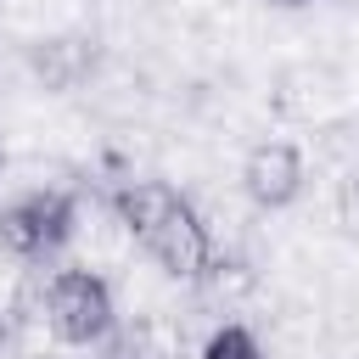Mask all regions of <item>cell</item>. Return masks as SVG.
I'll use <instances>...</instances> for the list:
<instances>
[{"label": "cell", "mask_w": 359, "mask_h": 359, "mask_svg": "<svg viewBox=\"0 0 359 359\" xmlns=\"http://www.w3.org/2000/svg\"><path fill=\"white\" fill-rule=\"evenodd\" d=\"M28 67H34V79H39L45 90L67 95V90H79V84L101 67V45H95L90 34H50V39L28 45Z\"/></svg>", "instance_id": "5b68a950"}, {"label": "cell", "mask_w": 359, "mask_h": 359, "mask_svg": "<svg viewBox=\"0 0 359 359\" xmlns=\"http://www.w3.org/2000/svg\"><path fill=\"white\" fill-rule=\"evenodd\" d=\"M157 264H163V275H174V280H196L202 269H208V258H213V236H208V224H202V213L180 196V208L140 241Z\"/></svg>", "instance_id": "277c9868"}, {"label": "cell", "mask_w": 359, "mask_h": 359, "mask_svg": "<svg viewBox=\"0 0 359 359\" xmlns=\"http://www.w3.org/2000/svg\"><path fill=\"white\" fill-rule=\"evenodd\" d=\"M45 320L62 342L73 348H95L112 325H118V303H112V286L95 275V269H56L50 286H45Z\"/></svg>", "instance_id": "7a4b0ae2"}, {"label": "cell", "mask_w": 359, "mask_h": 359, "mask_svg": "<svg viewBox=\"0 0 359 359\" xmlns=\"http://www.w3.org/2000/svg\"><path fill=\"white\" fill-rule=\"evenodd\" d=\"M101 359H174V337L163 320H129V325H112L101 342Z\"/></svg>", "instance_id": "52a82bcc"}, {"label": "cell", "mask_w": 359, "mask_h": 359, "mask_svg": "<svg viewBox=\"0 0 359 359\" xmlns=\"http://www.w3.org/2000/svg\"><path fill=\"white\" fill-rule=\"evenodd\" d=\"M303 151L292 146V140H258L252 151H247V163H241V191H247V202L252 208H264V213H280V208H292L297 202V191H303Z\"/></svg>", "instance_id": "3957f363"}, {"label": "cell", "mask_w": 359, "mask_h": 359, "mask_svg": "<svg viewBox=\"0 0 359 359\" xmlns=\"http://www.w3.org/2000/svg\"><path fill=\"white\" fill-rule=\"evenodd\" d=\"M202 359H264V348H258V337H252L241 320H224V325L208 331Z\"/></svg>", "instance_id": "ba28073f"}, {"label": "cell", "mask_w": 359, "mask_h": 359, "mask_svg": "<svg viewBox=\"0 0 359 359\" xmlns=\"http://www.w3.org/2000/svg\"><path fill=\"white\" fill-rule=\"evenodd\" d=\"M79 230V196L62 191V185H45V191H28L17 202L0 208V247L22 264H39L50 252H62Z\"/></svg>", "instance_id": "6da1fadb"}, {"label": "cell", "mask_w": 359, "mask_h": 359, "mask_svg": "<svg viewBox=\"0 0 359 359\" xmlns=\"http://www.w3.org/2000/svg\"><path fill=\"white\" fill-rule=\"evenodd\" d=\"M174 208H180V185H168V180H123L112 191V213L135 241H146Z\"/></svg>", "instance_id": "8992f818"}, {"label": "cell", "mask_w": 359, "mask_h": 359, "mask_svg": "<svg viewBox=\"0 0 359 359\" xmlns=\"http://www.w3.org/2000/svg\"><path fill=\"white\" fill-rule=\"evenodd\" d=\"M269 6H280V11H297V6H314V0H269Z\"/></svg>", "instance_id": "9c48e42d"}]
</instances>
